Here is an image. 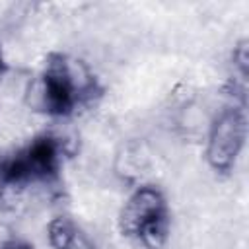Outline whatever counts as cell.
I'll use <instances>...</instances> for the list:
<instances>
[{"mask_svg": "<svg viewBox=\"0 0 249 249\" xmlns=\"http://www.w3.org/2000/svg\"><path fill=\"white\" fill-rule=\"evenodd\" d=\"M4 70H6V64H4V58H2V51H0V76L4 74Z\"/></svg>", "mask_w": 249, "mask_h": 249, "instance_id": "cell-7", "label": "cell"}, {"mask_svg": "<svg viewBox=\"0 0 249 249\" xmlns=\"http://www.w3.org/2000/svg\"><path fill=\"white\" fill-rule=\"evenodd\" d=\"M2 187H4V185H2V181H0V189H2Z\"/></svg>", "mask_w": 249, "mask_h": 249, "instance_id": "cell-8", "label": "cell"}, {"mask_svg": "<svg viewBox=\"0 0 249 249\" xmlns=\"http://www.w3.org/2000/svg\"><path fill=\"white\" fill-rule=\"evenodd\" d=\"M119 226L124 235L138 239L142 245L161 247L169 231V212L161 191L152 185L138 187L124 202Z\"/></svg>", "mask_w": 249, "mask_h": 249, "instance_id": "cell-1", "label": "cell"}, {"mask_svg": "<svg viewBox=\"0 0 249 249\" xmlns=\"http://www.w3.org/2000/svg\"><path fill=\"white\" fill-rule=\"evenodd\" d=\"M78 62L64 54H51L41 74V103L49 115H70L88 91L89 80L80 78Z\"/></svg>", "mask_w": 249, "mask_h": 249, "instance_id": "cell-2", "label": "cell"}, {"mask_svg": "<svg viewBox=\"0 0 249 249\" xmlns=\"http://www.w3.org/2000/svg\"><path fill=\"white\" fill-rule=\"evenodd\" d=\"M245 113L239 107L224 109L212 123L208 134L206 158L212 169L230 171L245 144Z\"/></svg>", "mask_w": 249, "mask_h": 249, "instance_id": "cell-4", "label": "cell"}, {"mask_svg": "<svg viewBox=\"0 0 249 249\" xmlns=\"http://www.w3.org/2000/svg\"><path fill=\"white\" fill-rule=\"evenodd\" d=\"M60 167V142L53 136H39L10 158L0 160V181L8 185H25L47 181Z\"/></svg>", "mask_w": 249, "mask_h": 249, "instance_id": "cell-3", "label": "cell"}, {"mask_svg": "<svg viewBox=\"0 0 249 249\" xmlns=\"http://www.w3.org/2000/svg\"><path fill=\"white\" fill-rule=\"evenodd\" d=\"M2 249H33V247L23 241H8V243H4Z\"/></svg>", "mask_w": 249, "mask_h": 249, "instance_id": "cell-6", "label": "cell"}, {"mask_svg": "<svg viewBox=\"0 0 249 249\" xmlns=\"http://www.w3.org/2000/svg\"><path fill=\"white\" fill-rule=\"evenodd\" d=\"M47 235L53 249H91L88 239L68 218H54L49 224Z\"/></svg>", "mask_w": 249, "mask_h": 249, "instance_id": "cell-5", "label": "cell"}]
</instances>
